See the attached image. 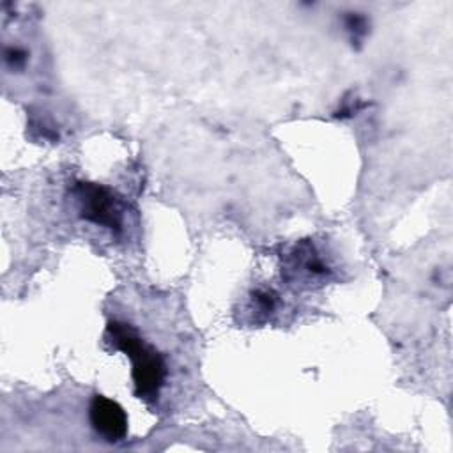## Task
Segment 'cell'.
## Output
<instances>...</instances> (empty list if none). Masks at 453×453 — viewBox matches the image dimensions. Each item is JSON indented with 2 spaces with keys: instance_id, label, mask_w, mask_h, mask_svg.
<instances>
[{
  "instance_id": "2",
  "label": "cell",
  "mask_w": 453,
  "mask_h": 453,
  "mask_svg": "<svg viewBox=\"0 0 453 453\" xmlns=\"http://www.w3.org/2000/svg\"><path fill=\"white\" fill-rule=\"evenodd\" d=\"M83 218L110 230L122 228V209L117 198L103 186L83 182L76 186Z\"/></svg>"
},
{
  "instance_id": "4",
  "label": "cell",
  "mask_w": 453,
  "mask_h": 453,
  "mask_svg": "<svg viewBox=\"0 0 453 453\" xmlns=\"http://www.w3.org/2000/svg\"><path fill=\"white\" fill-rule=\"evenodd\" d=\"M347 28L354 34V35H363L365 28H366V21L361 16H349L347 18Z\"/></svg>"
},
{
  "instance_id": "3",
  "label": "cell",
  "mask_w": 453,
  "mask_h": 453,
  "mask_svg": "<svg viewBox=\"0 0 453 453\" xmlns=\"http://www.w3.org/2000/svg\"><path fill=\"white\" fill-rule=\"evenodd\" d=\"M90 423L99 435L106 441H120L127 432V418L122 407L103 396L96 395L90 402Z\"/></svg>"
},
{
  "instance_id": "1",
  "label": "cell",
  "mask_w": 453,
  "mask_h": 453,
  "mask_svg": "<svg viewBox=\"0 0 453 453\" xmlns=\"http://www.w3.org/2000/svg\"><path fill=\"white\" fill-rule=\"evenodd\" d=\"M106 338L115 349H120L133 359L136 396L154 400L165 380L163 357L150 345H147L129 324L117 320L110 322L106 327Z\"/></svg>"
}]
</instances>
